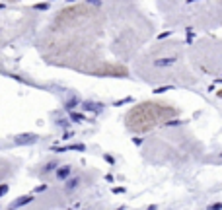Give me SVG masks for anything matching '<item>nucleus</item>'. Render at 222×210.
Segmentation results:
<instances>
[{
    "label": "nucleus",
    "instance_id": "1",
    "mask_svg": "<svg viewBox=\"0 0 222 210\" xmlns=\"http://www.w3.org/2000/svg\"><path fill=\"white\" fill-rule=\"evenodd\" d=\"M179 115V109L166 101H142L131 107L125 115V127L133 134H146L166 125Z\"/></svg>",
    "mask_w": 222,
    "mask_h": 210
},
{
    "label": "nucleus",
    "instance_id": "2",
    "mask_svg": "<svg viewBox=\"0 0 222 210\" xmlns=\"http://www.w3.org/2000/svg\"><path fill=\"white\" fill-rule=\"evenodd\" d=\"M218 96H220V97H222V90H220V92H218Z\"/></svg>",
    "mask_w": 222,
    "mask_h": 210
},
{
    "label": "nucleus",
    "instance_id": "3",
    "mask_svg": "<svg viewBox=\"0 0 222 210\" xmlns=\"http://www.w3.org/2000/svg\"><path fill=\"white\" fill-rule=\"evenodd\" d=\"M8 2H16V0H8Z\"/></svg>",
    "mask_w": 222,
    "mask_h": 210
}]
</instances>
